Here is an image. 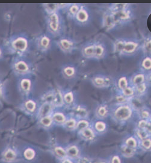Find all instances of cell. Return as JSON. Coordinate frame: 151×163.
<instances>
[{"instance_id":"obj_45","label":"cell","mask_w":151,"mask_h":163,"mask_svg":"<svg viewBox=\"0 0 151 163\" xmlns=\"http://www.w3.org/2000/svg\"><path fill=\"white\" fill-rule=\"evenodd\" d=\"M138 148L145 151H150L151 148V140L150 137L147 138L145 140L139 141Z\"/></svg>"},{"instance_id":"obj_9","label":"cell","mask_w":151,"mask_h":163,"mask_svg":"<svg viewBox=\"0 0 151 163\" xmlns=\"http://www.w3.org/2000/svg\"><path fill=\"white\" fill-rule=\"evenodd\" d=\"M108 48L102 40L95 39V51L93 60L100 61L104 60L108 56Z\"/></svg>"},{"instance_id":"obj_37","label":"cell","mask_w":151,"mask_h":163,"mask_svg":"<svg viewBox=\"0 0 151 163\" xmlns=\"http://www.w3.org/2000/svg\"><path fill=\"white\" fill-rule=\"evenodd\" d=\"M43 7L47 15L57 11L61 12L60 4H44Z\"/></svg>"},{"instance_id":"obj_34","label":"cell","mask_w":151,"mask_h":163,"mask_svg":"<svg viewBox=\"0 0 151 163\" xmlns=\"http://www.w3.org/2000/svg\"><path fill=\"white\" fill-rule=\"evenodd\" d=\"M139 119H143L150 121L151 113L149 108L146 106L142 107L139 110L137 111Z\"/></svg>"},{"instance_id":"obj_13","label":"cell","mask_w":151,"mask_h":163,"mask_svg":"<svg viewBox=\"0 0 151 163\" xmlns=\"http://www.w3.org/2000/svg\"><path fill=\"white\" fill-rule=\"evenodd\" d=\"M77 120L87 119L89 117V111L87 108L83 105L75 104L71 108V115Z\"/></svg>"},{"instance_id":"obj_2","label":"cell","mask_w":151,"mask_h":163,"mask_svg":"<svg viewBox=\"0 0 151 163\" xmlns=\"http://www.w3.org/2000/svg\"><path fill=\"white\" fill-rule=\"evenodd\" d=\"M47 24L49 34L52 38H58L63 36L66 26L65 21L61 11L48 15Z\"/></svg>"},{"instance_id":"obj_21","label":"cell","mask_w":151,"mask_h":163,"mask_svg":"<svg viewBox=\"0 0 151 163\" xmlns=\"http://www.w3.org/2000/svg\"><path fill=\"white\" fill-rule=\"evenodd\" d=\"M91 126L97 135H103L108 130V125L104 120L96 119L91 123Z\"/></svg>"},{"instance_id":"obj_28","label":"cell","mask_w":151,"mask_h":163,"mask_svg":"<svg viewBox=\"0 0 151 163\" xmlns=\"http://www.w3.org/2000/svg\"><path fill=\"white\" fill-rule=\"evenodd\" d=\"M15 68L18 73L22 74H28L31 70L30 66L29 63L24 60H19L17 61L15 65Z\"/></svg>"},{"instance_id":"obj_10","label":"cell","mask_w":151,"mask_h":163,"mask_svg":"<svg viewBox=\"0 0 151 163\" xmlns=\"http://www.w3.org/2000/svg\"><path fill=\"white\" fill-rule=\"evenodd\" d=\"M150 75L151 74L147 75L143 72L138 70L129 77V85L135 87L146 82L150 83Z\"/></svg>"},{"instance_id":"obj_52","label":"cell","mask_w":151,"mask_h":163,"mask_svg":"<svg viewBox=\"0 0 151 163\" xmlns=\"http://www.w3.org/2000/svg\"><path fill=\"white\" fill-rule=\"evenodd\" d=\"M60 163H74L72 160H70L68 158H65L63 160H60Z\"/></svg>"},{"instance_id":"obj_33","label":"cell","mask_w":151,"mask_h":163,"mask_svg":"<svg viewBox=\"0 0 151 163\" xmlns=\"http://www.w3.org/2000/svg\"><path fill=\"white\" fill-rule=\"evenodd\" d=\"M137 152V149L129 148L123 144L120 147V153L123 157L127 158H130L134 157Z\"/></svg>"},{"instance_id":"obj_12","label":"cell","mask_w":151,"mask_h":163,"mask_svg":"<svg viewBox=\"0 0 151 163\" xmlns=\"http://www.w3.org/2000/svg\"><path fill=\"white\" fill-rule=\"evenodd\" d=\"M63 95L64 107L72 108L76 104V93L74 90L71 88H61Z\"/></svg>"},{"instance_id":"obj_32","label":"cell","mask_w":151,"mask_h":163,"mask_svg":"<svg viewBox=\"0 0 151 163\" xmlns=\"http://www.w3.org/2000/svg\"><path fill=\"white\" fill-rule=\"evenodd\" d=\"M77 119L72 116H68L66 121L65 122L62 127L65 130L70 131H72L75 130L76 125L77 123Z\"/></svg>"},{"instance_id":"obj_23","label":"cell","mask_w":151,"mask_h":163,"mask_svg":"<svg viewBox=\"0 0 151 163\" xmlns=\"http://www.w3.org/2000/svg\"><path fill=\"white\" fill-rule=\"evenodd\" d=\"M141 51L143 55H151V36L149 34L145 36L141 40Z\"/></svg>"},{"instance_id":"obj_24","label":"cell","mask_w":151,"mask_h":163,"mask_svg":"<svg viewBox=\"0 0 151 163\" xmlns=\"http://www.w3.org/2000/svg\"><path fill=\"white\" fill-rule=\"evenodd\" d=\"M56 108L54 105L49 103H43L38 111V117L40 118L51 116Z\"/></svg>"},{"instance_id":"obj_20","label":"cell","mask_w":151,"mask_h":163,"mask_svg":"<svg viewBox=\"0 0 151 163\" xmlns=\"http://www.w3.org/2000/svg\"><path fill=\"white\" fill-rule=\"evenodd\" d=\"M129 86V76L126 75H121L114 79V86L116 88V92H120L122 90Z\"/></svg>"},{"instance_id":"obj_30","label":"cell","mask_w":151,"mask_h":163,"mask_svg":"<svg viewBox=\"0 0 151 163\" xmlns=\"http://www.w3.org/2000/svg\"><path fill=\"white\" fill-rule=\"evenodd\" d=\"M131 6H132L131 4H127V3L110 4L107 6L106 10H107L111 13H114V12L125 10V9L129 8Z\"/></svg>"},{"instance_id":"obj_3","label":"cell","mask_w":151,"mask_h":163,"mask_svg":"<svg viewBox=\"0 0 151 163\" xmlns=\"http://www.w3.org/2000/svg\"><path fill=\"white\" fill-rule=\"evenodd\" d=\"M141 51V40L136 38H126L123 49L119 56L132 57Z\"/></svg>"},{"instance_id":"obj_46","label":"cell","mask_w":151,"mask_h":163,"mask_svg":"<svg viewBox=\"0 0 151 163\" xmlns=\"http://www.w3.org/2000/svg\"><path fill=\"white\" fill-rule=\"evenodd\" d=\"M36 106L37 104L35 102L31 99L26 101L25 103V108L26 110L30 112V113H33L36 110Z\"/></svg>"},{"instance_id":"obj_25","label":"cell","mask_w":151,"mask_h":163,"mask_svg":"<svg viewBox=\"0 0 151 163\" xmlns=\"http://www.w3.org/2000/svg\"><path fill=\"white\" fill-rule=\"evenodd\" d=\"M52 105L55 108H61L64 107V102L61 88L56 87L54 88V96Z\"/></svg>"},{"instance_id":"obj_39","label":"cell","mask_w":151,"mask_h":163,"mask_svg":"<svg viewBox=\"0 0 151 163\" xmlns=\"http://www.w3.org/2000/svg\"><path fill=\"white\" fill-rule=\"evenodd\" d=\"M20 86L22 91L25 93H29L31 89L32 86V83L31 79L29 78H23L21 81L20 83Z\"/></svg>"},{"instance_id":"obj_48","label":"cell","mask_w":151,"mask_h":163,"mask_svg":"<svg viewBox=\"0 0 151 163\" xmlns=\"http://www.w3.org/2000/svg\"><path fill=\"white\" fill-rule=\"evenodd\" d=\"M16 158V153L15 152L12 150L8 149L6 151L4 154V158L7 161H12L14 160Z\"/></svg>"},{"instance_id":"obj_51","label":"cell","mask_w":151,"mask_h":163,"mask_svg":"<svg viewBox=\"0 0 151 163\" xmlns=\"http://www.w3.org/2000/svg\"><path fill=\"white\" fill-rule=\"evenodd\" d=\"M78 160H79L78 163H91L90 161L88 160V159L86 158H81L80 157H79Z\"/></svg>"},{"instance_id":"obj_29","label":"cell","mask_w":151,"mask_h":163,"mask_svg":"<svg viewBox=\"0 0 151 163\" xmlns=\"http://www.w3.org/2000/svg\"><path fill=\"white\" fill-rule=\"evenodd\" d=\"M81 4H69L66 9L65 10V12L66 13L67 17L69 18L70 20H74V17L75 16L76 14L78 12L79 7H80Z\"/></svg>"},{"instance_id":"obj_4","label":"cell","mask_w":151,"mask_h":163,"mask_svg":"<svg viewBox=\"0 0 151 163\" xmlns=\"http://www.w3.org/2000/svg\"><path fill=\"white\" fill-rule=\"evenodd\" d=\"M55 44L59 50L65 54H72L77 49L76 40L68 36H61L58 38Z\"/></svg>"},{"instance_id":"obj_35","label":"cell","mask_w":151,"mask_h":163,"mask_svg":"<svg viewBox=\"0 0 151 163\" xmlns=\"http://www.w3.org/2000/svg\"><path fill=\"white\" fill-rule=\"evenodd\" d=\"M136 128L144 130L148 133L151 134V123L149 121L139 119L136 123Z\"/></svg>"},{"instance_id":"obj_43","label":"cell","mask_w":151,"mask_h":163,"mask_svg":"<svg viewBox=\"0 0 151 163\" xmlns=\"http://www.w3.org/2000/svg\"><path fill=\"white\" fill-rule=\"evenodd\" d=\"M121 93L122 95H123L125 97H126L127 98L131 99L132 98L136 97V94H135V90H134V87H132L131 86H128V87H127L125 88H124L123 90H122L121 92H118Z\"/></svg>"},{"instance_id":"obj_16","label":"cell","mask_w":151,"mask_h":163,"mask_svg":"<svg viewBox=\"0 0 151 163\" xmlns=\"http://www.w3.org/2000/svg\"><path fill=\"white\" fill-rule=\"evenodd\" d=\"M38 47L43 52L50 51L52 47V37L51 35L44 34L40 36L38 40Z\"/></svg>"},{"instance_id":"obj_1","label":"cell","mask_w":151,"mask_h":163,"mask_svg":"<svg viewBox=\"0 0 151 163\" xmlns=\"http://www.w3.org/2000/svg\"><path fill=\"white\" fill-rule=\"evenodd\" d=\"M135 111L129 102L123 104H114L110 108V116L116 123L123 125L132 119Z\"/></svg>"},{"instance_id":"obj_49","label":"cell","mask_w":151,"mask_h":163,"mask_svg":"<svg viewBox=\"0 0 151 163\" xmlns=\"http://www.w3.org/2000/svg\"><path fill=\"white\" fill-rule=\"evenodd\" d=\"M35 155V153L34 150L31 148H29L26 150H25V151L24 152V156H25V158L29 160H33L34 158Z\"/></svg>"},{"instance_id":"obj_14","label":"cell","mask_w":151,"mask_h":163,"mask_svg":"<svg viewBox=\"0 0 151 163\" xmlns=\"http://www.w3.org/2000/svg\"><path fill=\"white\" fill-rule=\"evenodd\" d=\"M95 51V39L87 41L81 47V54L84 59L93 60Z\"/></svg>"},{"instance_id":"obj_31","label":"cell","mask_w":151,"mask_h":163,"mask_svg":"<svg viewBox=\"0 0 151 163\" xmlns=\"http://www.w3.org/2000/svg\"><path fill=\"white\" fill-rule=\"evenodd\" d=\"M125 40L126 38H119L113 42V51L119 56L123 49Z\"/></svg>"},{"instance_id":"obj_11","label":"cell","mask_w":151,"mask_h":163,"mask_svg":"<svg viewBox=\"0 0 151 163\" xmlns=\"http://www.w3.org/2000/svg\"><path fill=\"white\" fill-rule=\"evenodd\" d=\"M101 25L102 28L106 31H114L118 28L111 13L106 10H105L102 15L101 18Z\"/></svg>"},{"instance_id":"obj_8","label":"cell","mask_w":151,"mask_h":163,"mask_svg":"<svg viewBox=\"0 0 151 163\" xmlns=\"http://www.w3.org/2000/svg\"><path fill=\"white\" fill-rule=\"evenodd\" d=\"M60 73L65 79L74 81L79 76V69L74 63H67L61 66Z\"/></svg>"},{"instance_id":"obj_53","label":"cell","mask_w":151,"mask_h":163,"mask_svg":"<svg viewBox=\"0 0 151 163\" xmlns=\"http://www.w3.org/2000/svg\"><path fill=\"white\" fill-rule=\"evenodd\" d=\"M95 163H107V162H106L105 161H97V162H96Z\"/></svg>"},{"instance_id":"obj_26","label":"cell","mask_w":151,"mask_h":163,"mask_svg":"<svg viewBox=\"0 0 151 163\" xmlns=\"http://www.w3.org/2000/svg\"><path fill=\"white\" fill-rule=\"evenodd\" d=\"M150 86V83L146 82L143 84H141L134 87L135 90L136 97L141 98L142 96H145L149 91Z\"/></svg>"},{"instance_id":"obj_47","label":"cell","mask_w":151,"mask_h":163,"mask_svg":"<svg viewBox=\"0 0 151 163\" xmlns=\"http://www.w3.org/2000/svg\"><path fill=\"white\" fill-rule=\"evenodd\" d=\"M131 99H129L127 98L126 97L122 95L121 93L116 92V96H115V101L116 103L118 104H126V103H129V101Z\"/></svg>"},{"instance_id":"obj_22","label":"cell","mask_w":151,"mask_h":163,"mask_svg":"<svg viewBox=\"0 0 151 163\" xmlns=\"http://www.w3.org/2000/svg\"><path fill=\"white\" fill-rule=\"evenodd\" d=\"M51 117L55 125L62 126L66 121L68 116L63 111L55 109L51 114Z\"/></svg>"},{"instance_id":"obj_27","label":"cell","mask_w":151,"mask_h":163,"mask_svg":"<svg viewBox=\"0 0 151 163\" xmlns=\"http://www.w3.org/2000/svg\"><path fill=\"white\" fill-rule=\"evenodd\" d=\"M67 158L70 160H78L80 155V151L79 148L75 144L68 146L66 149Z\"/></svg>"},{"instance_id":"obj_6","label":"cell","mask_w":151,"mask_h":163,"mask_svg":"<svg viewBox=\"0 0 151 163\" xmlns=\"http://www.w3.org/2000/svg\"><path fill=\"white\" fill-rule=\"evenodd\" d=\"M90 82L93 87L97 88L106 89L114 86V79L110 75L98 73L90 78Z\"/></svg>"},{"instance_id":"obj_38","label":"cell","mask_w":151,"mask_h":163,"mask_svg":"<svg viewBox=\"0 0 151 163\" xmlns=\"http://www.w3.org/2000/svg\"><path fill=\"white\" fill-rule=\"evenodd\" d=\"M39 123L42 127L45 129H49V128H52L53 126L55 125L54 122H53L51 116H46V117L40 118Z\"/></svg>"},{"instance_id":"obj_42","label":"cell","mask_w":151,"mask_h":163,"mask_svg":"<svg viewBox=\"0 0 151 163\" xmlns=\"http://www.w3.org/2000/svg\"><path fill=\"white\" fill-rule=\"evenodd\" d=\"M90 125H91V122L88 121V119L78 120L75 131L78 132L88 127H89Z\"/></svg>"},{"instance_id":"obj_5","label":"cell","mask_w":151,"mask_h":163,"mask_svg":"<svg viewBox=\"0 0 151 163\" xmlns=\"http://www.w3.org/2000/svg\"><path fill=\"white\" fill-rule=\"evenodd\" d=\"M111 14L118 28L119 26L127 25L128 24H130L135 18V13L132 6L126 8L125 10L111 13Z\"/></svg>"},{"instance_id":"obj_50","label":"cell","mask_w":151,"mask_h":163,"mask_svg":"<svg viewBox=\"0 0 151 163\" xmlns=\"http://www.w3.org/2000/svg\"><path fill=\"white\" fill-rule=\"evenodd\" d=\"M108 163H122V160L119 155H114L111 158L109 162Z\"/></svg>"},{"instance_id":"obj_54","label":"cell","mask_w":151,"mask_h":163,"mask_svg":"<svg viewBox=\"0 0 151 163\" xmlns=\"http://www.w3.org/2000/svg\"><path fill=\"white\" fill-rule=\"evenodd\" d=\"M0 54H1V51H0Z\"/></svg>"},{"instance_id":"obj_40","label":"cell","mask_w":151,"mask_h":163,"mask_svg":"<svg viewBox=\"0 0 151 163\" xmlns=\"http://www.w3.org/2000/svg\"><path fill=\"white\" fill-rule=\"evenodd\" d=\"M53 153H54L55 157L60 160L67 158L66 149L61 146H55L53 149Z\"/></svg>"},{"instance_id":"obj_18","label":"cell","mask_w":151,"mask_h":163,"mask_svg":"<svg viewBox=\"0 0 151 163\" xmlns=\"http://www.w3.org/2000/svg\"><path fill=\"white\" fill-rule=\"evenodd\" d=\"M77 133L79 138L81 140L87 142H92L95 141L97 137V135L92 128L91 125L89 127H88Z\"/></svg>"},{"instance_id":"obj_17","label":"cell","mask_w":151,"mask_h":163,"mask_svg":"<svg viewBox=\"0 0 151 163\" xmlns=\"http://www.w3.org/2000/svg\"><path fill=\"white\" fill-rule=\"evenodd\" d=\"M13 48L21 53L25 52L29 48V41L25 37L17 38L12 43Z\"/></svg>"},{"instance_id":"obj_15","label":"cell","mask_w":151,"mask_h":163,"mask_svg":"<svg viewBox=\"0 0 151 163\" xmlns=\"http://www.w3.org/2000/svg\"><path fill=\"white\" fill-rule=\"evenodd\" d=\"M110 107L108 104L101 103L97 105L95 110V116L96 119L105 120L110 116Z\"/></svg>"},{"instance_id":"obj_41","label":"cell","mask_w":151,"mask_h":163,"mask_svg":"<svg viewBox=\"0 0 151 163\" xmlns=\"http://www.w3.org/2000/svg\"><path fill=\"white\" fill-rule=\"evenodd\" d=\"M134 135L138 141L143 140L147 138L150 137V134L148 133L144 130L139 129L137 128H135Z\"/></svg>"},{"instance_id":"obj_7","label":"cell","mask_w":151,"mask_h":163,"mask_svg":"<svg viewBox=\"0 0 151 163\" xmlns=\"http://www.w3.org/2000/svg\"><path fill=\"white\" fill-rule=\"evenodd\" d=\"M92 20V14L90 8L86 4H81L80 7L73 21L79 26H86L89 25Z\"/></svg>"},{"instance_id":"obj_44","label":"cell","mask_w":151,"mask_h":163,"mask_svg":"<svg viewBox=\"0 0 151 163\" xmlns=\"http://www.w3.org/2000/svg\"><path fill=\"white\" fill-rule=\"evenodd\" d=\"M54 96V88L51 89L47 92L42 96V101L43 103H49L52 104Z\"/></svg>"},{"instance_id":"obj_19","label":"cell","mask_w":151,"mask_h":163,"mask_svg":"<svg viewBox=\"0 0 151 163\" xmlns=\"http://www.w3.org/2000/svg\"><path fill=\"white\" fill-rule=\"evenodd\" d=\"M138 67V70L147 75L151 74V56L143 55L140 60Z\"/></svg>"},{"instance_id":"obj_36","label":"cell","mask_w":151,"mask_h":163,"mask_svg":"<svg viewBox=\"0 0 151 163\" xmlns=\"http://www.w3.org/2000/svg\"><path fill=\"white\" fill-rule=\"evenodd\" d=\"M138 142L139 141L135 137L134 135H132L125 140L123 144L129 148L137 149L138 148Z\"/></svg>"}]
</instances>
